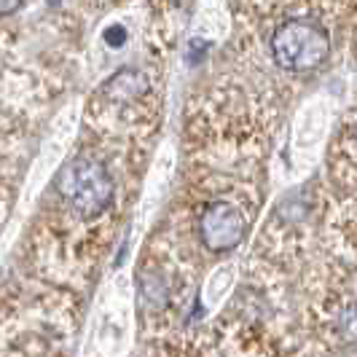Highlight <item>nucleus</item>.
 Here are the masks:
<instances>
[{
    "instance_id": "obj_1",
    "label": "nucleus",
    "mask_w": 357,
    "mask_h": 357,
    "mask_svg": "<svg viewBox=\"0 0 357 357\" xmlns=\"http://www.w3.org/2000/svg\"><path fill=\"white\" fill-rule=\"evenodd\" d=\"M336 36L331 0H234L236 75L271 102L325 68Z\"/></svg>"
},
{
    "instance_id": "obj_2",
    "label": "nucleus",
    "mask_w": 357,
    "mask_h": 357,
    "mask_svg": "<svg viewBox=\"0 0 357 357\" xmlns=\"http://www.w3.org/2000/svg\"><path fill=\"white\" fill-rule=\"evenodd\" d=\"M94 135L102 137L105 145H89V148L78 151L56 172V180H54V191H56L59 202L68 207V213L84 223L100 220L116 202L119 185H116V175L107 161V151L113 148V143H132V140L110 137V135H100V132H94Z\"/></svg>"
},
{
    "instance_id": "obj_3",
    "label": "nucleus",
    "mask_w": 357,
    "mask_h": 357,
    "mask_svg": "<svg viewBox=\"0 0 357 357\" xmlns=\"http://www.w3.org/2000/svg\"><path fill=\"white\" fill-rule=\"evenodd\" d=\"M252 210L234 204V202H213L199 207L197 213V234L202 248L210 252L234 250L250 226Z\"/></svg>"
},
{
    "instance_id": "obj_4",
    "label": "nucleus",
    "mask_w": 357,
    "mask_h": 357,
    "mask_svg": "<svg viewBox=\"0 0 357 357\" xmlns=\"http://www.w3.org/2000/svg\"><path fill=\"white\" fill-rule=\"evenodd\" d=\"M328 172L341 185L357 188V116H349L344 121L336 140L331 145Z\"/></svg>"
},
{
    "instance_id": "obj_5",
    "label": "nucleus",
    "mask_w": 357,
    "mask_h": 357,
    "mask_svg": "<svg viewBox=\"0 0 357 357\" xmlns=\"http://www.w3.org/2000/svg\"><path fill=\"white\" fill-rule=\"evenodd\" d=\"M336 30L344 46L357 59V0H341L336 8Z\"/></svg>"
},
{
    "instance_id": "obj_6",
    "label": "nucleus",
    "mask_w": 357,
    "mask_h": 357,
    "mask_svg": "<svg viewBox=\"0 0 357 357\" xmlns=\"http://www.w3.org/2000/svg\"><path fill=\"white\" fill-rule=\"evenodd\" d=\"M341 328H344V333H347L349 339H357V306H352V309L341 317Z\"/></svg>"
},
{
    "instance_id": "obj_7",
    "label": "nucleus",
    "mask_w": 357,
    "mask_h": 357,
    "mask_svg": "<svg viewBox=\"0 0 357 357\" xmlns=\"http://www.w3.org/2000/svg\"><path fill=\"white\" fill-rule=\"evenodd\" d=\"M22 3H24V0H0V19L17 14L19 8H22Z\"/></svg>"
},
{
    "instance_id": "obj_8",
    "label": "nucleus",
    "mask_w": 357,
    "mask_h": 357,
    "mask_svg": "<svg viewBox=\"0 0 357 357\" xmlns=\"http://www.w3.org/2000/svg\"><path fill=\"white\" fill-rule=\"evenodd\" d=\"M94 8H110V6H119V3H126V0H86Z\"/></svg>"
},
{
    "instance_id": "obj_9",
    "label": "nucleus",
    "mask_w": 357,
    "mask_h": 357,
    "mask_svg": "<svg viewBox=\"0 0 357 357\" xmlns=\"http://www.w3.org/2000/svg\"><path fill=\"white\" fill-rule=\"evenodd\" d=\"M331 3H333V17H336V8H339V3H341V0H331Z\"/></svg>"
}]
</instances>
